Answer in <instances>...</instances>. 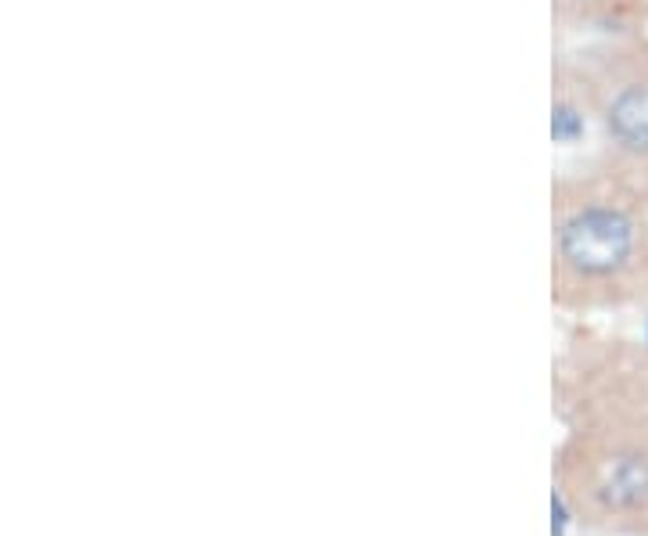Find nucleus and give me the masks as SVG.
I'll list each match as a JSON object with an SVG mask.
<instances>
[{
	"instance_id": "obj_1",
	"label": "nucleus",
	"mask_w": 648,
	"mask_h": 536,
	"mask_svg": "<svg viewBox=\"0 0 648 536\" xmlns=\"http://www.w3.org/2000/svg\"><path fill=\"white\" fill-rule=\"evenodd\" d=\"M637 248V223L626 209L587 198L558 220V259L583 278L623 271Z\"/></svg>"
},
{
	"instance_id": "obj_2",
	"label": "nucleus",
	"mask_w": 648,
	"mask_h": 536,
	"mask_svg": "<svg viewBox=\"0 0 648 536\" xmlns=\"http://www.w3.org/2000/svg\"><path fill=\"white\" fill-rule=\"evenodd\" d=\"M601 123L619 151L648 155V83L634 80L616 87L601 105Z\"/></svg>"
},
{
	"instance_id": "obj_3",
	"label": "nucleus",
	"mask_w": 648,
	"mask_h": 536,
	"mask_svg": "<svg viewBox=\"0 0 648 536\" xmlns=\"http://www.w3.org/2000/svg\"><path fill=\"white\" fill-rule=\"evenodd\" d=\"M587 134V116H583V105L569 94H558L555 98V119H551V137L555 144L569 148V144H580Z\"/></svg>"
},
{
	"instance_id": "obj_4",
	"label": "nucleus",
	"mask_w": 648,
	"mask_h": 536,
	"mask_svg": "<svg viewBox=\"0 0 648 536\" xmlns=\"http://www.w3.org/2000/svg\"><path fill=\"white\" fill-rule=\"evenodd\" d=\"M648 489V468L641 461H619L612 468V482H609V497L616 504H630Z\"/></svg>"
},
{
	"instance_id": "obj_5",
	"label": "nucleus",
	"mask_w": 648,
	"mask_h": 536,
	"mask_svg": "<svg viewBox=\"0 0 648 536\" xmlns=\"http://www.w3.org/2000/svg\"><path fill=\"white\" fill-rule=\"evenodd\" d=\"M644 339H648V324H644Z\"/></svg>"
}]
</instances>
